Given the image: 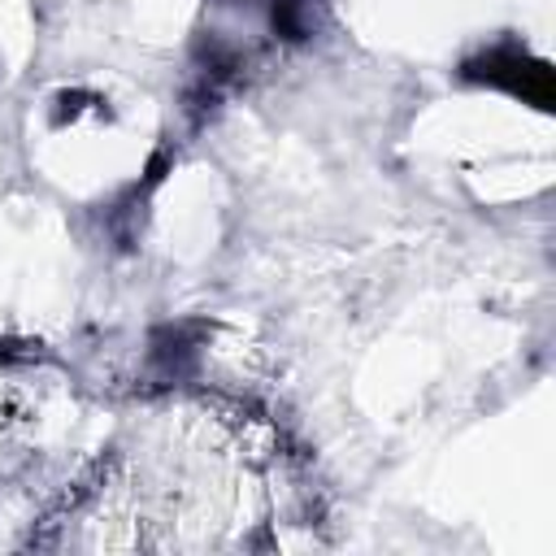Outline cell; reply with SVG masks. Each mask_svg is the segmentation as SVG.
<instances>
[{
    "instance_id": "1",
    "label": "cell",
    "mask_w": 556,
    "mask_h": 556,
    "mask_svg": "<svg viewBox=\"0 0 556 556\" xmlns=\"http://www.w3.org/2000/svg\"><path fill=\"white\" fill-rule=\"evenodd\" d=\"M274 434L222 400L143 408L83 491L52 517L56 547H239L274 521Z\"/></svg>"
}]
</instances>
